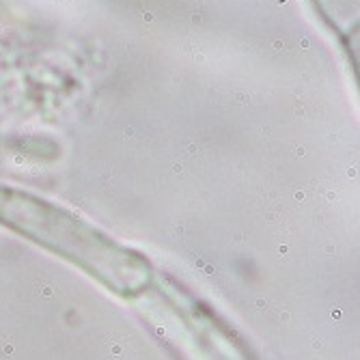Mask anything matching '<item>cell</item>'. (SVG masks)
Wrapping results in <instances>:
<instances>
[{
	"mask_svg": "<svg viewBox=\"0 0 360 360\" xmlns=\"http://www.w3.org/2000/svg\"><path fill=\"white\" fill-rule=\"evenodd\" d=\"M0 224L73 261L114 289H140L151 278V268L142 255L30 192L0 185Z\"/></svg>",
	"mask_w": 360,
	"mask_h": 360,
	"instance_id": "obj_1",
	"label": "cell"
}]
</instances>
